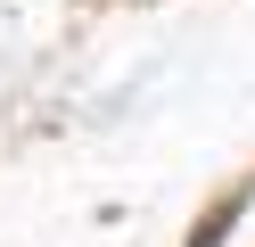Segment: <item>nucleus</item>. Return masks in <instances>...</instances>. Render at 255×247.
Returning <instances> with one entry per match:
<instances>
[{
    "mask_svg": "<svg viewBox=\"0 0 255 247\" xmlns=\"http://www.w3.org/2000/svg\"><path fill=\"white\" fill-rule=\"evenodd\" d=\"M239 206H247V190H231V198H222V206L206 214L198 231H189V247H222V231H231V214H239Z\"/></svg>",
    "mask_w": 255,
    "mask_h": 247,
    "instance_id": "1",
    "label": "nucleus"
}]
</instances>
